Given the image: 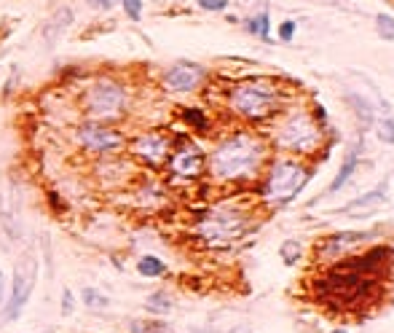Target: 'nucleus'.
I'll list each match as a JSON object with an SVG mask.
<instances>
[{
    "label": "nucleus",
    "instance_id": "obj_16",
    "mask_svg": "<svg viewBox=\"0 0 394 333\" xmlns=\"http://www.w3.org/2000/svg\"><path fill=\"white\" fill-rule=\"evenodd\" d=\"M357 161H359V151H357V148H351V153H349L346 161H344V167L338 170V175H335V180L330 183V188H327L330 194H335L338 188H344V185H346V180L351 178V175H354V170H357Z\"/></svg>",
    "mask_w": 394,
    "mask_h": 333
},
{
    "label": "nucleus",
    "instance_id": "obj_31",
    "mask_svg": "<svg viewBox=\"0 0 394 333\" xmlns=\"http://www.w3.org/2000/svg\"><path fill=\"white\" fill-rule=\"evenodd\" d=\"M148 333H164V331H161V328H151Z\"/></svg>",
    "mask_w": 394,
    "mask_h": 333
},
{
    "label": "nucleus",
    "instance_id": "obj_20",
    "mask_svg": "<svg viewBox=\"0 0 394 333\" xmlns=\"http://www.w3.org/2000/svg\"><path fill=\"white\" fill-rule=\"evenodd\" d=\"M182 119L191 124L193 129H202V132L207 129V116H204L199 108H185V111H182Z\"/></svg>",
    "mask_w": 394,
    "mask_h": 333
},
{
    "label": "nucleus",
    "instance_id": "obj_8",
    "mask_svg": "<svg viewBox=\"0 0 394 333\" xmlns=\"http://www.w3.org/2000/svg\"><path fill=\"white\" fill-rule=\"evenodd\" d=\"M38 283V261L33 253H24L19 263H16V269H13V290H11V301H9V307H6V317L9 320H16L19 317V312L24 309V304L30 301L33 296V288Z\"/></svg>",
    "mask_w": 394,
    "mask_h": 333
},
{
    "label": "nucleus",
    "instance_id": "obj_29",
    "mask_svg": "<svg viewBox=\"0 0 394 333\" xmlns=\"http://www.w3.org/2000/svg\"><path fill=\"white\" fill-rule=\"evenodd\" d=\"M70 312H72V293L65 290L62 293V315H70Z\"/></svg>",
    "mask_w": 394,
    "mask_h": 333
},
{
    "label": "nucleus",
    "instance_id": "obj_21",
    "mask_svg": "<svg viewBox=\"0 0 394 333\" xmlns=\"http://www.w3.org/2000/svg\"><path fill=\"white\" fill-rule=\"evenodd\" d=\"M148 309H151V312H161V315H164V312L172 309V301H169L167 293H153V296L148 298Z\"/></svg>",
    "mask_w": 394,
    "mask_h": 333
},
{
    "label": "nucleus",
    "instance_id": "obj_4",
    "mask_svg": "<svg viewBox=\"0 0 394 333\" xmlns=\"http://www.w3.org/2000/svg\"><path fill=\"white\" fill-rule=\"evenodd\" d=\"M86 113L97 119V121H108V119H119L124 113V105H126V92L121 89V84L110 81V78H102L89 87L86 92Z\"/></svg>",
    "mask_w": 394,
    "mask_h": 333
},
{
    "label": "nucleus",
    "instance_id": "obj_10",
    "mask_svg": "<svg viewBox=\"0 0 394 333\" xmlns=\"http://www.w3.org/2000/svg\"><path fill=\"white\" fill-rule=\"evenodd\" d=\"M204 67L193 62H177L164 73V89L169 92H193L204 81Z\"/></svg>",
    "mask_w": 394,
    "mask_h": 333
},
{
    "label": "nucleus",
    "instance_id": "obj_26",
    "mask_svg": "<svg viewBox=\"0 0 394 333\" xmlns=\"http://www.w3.org/2000/svg\"><path fill=\"white\" fill-rule=\"evenodd\" d=\"M196 3L204 11H226L228 9V0H196Z\"/></svg>",
    "mask_w": 394,
    "mask_h": 333
},
{
    "label": "nucleus",
    "instance_id": "obj_15",
    "mask_svg": "<svg viewBox=\"0 0 394 333\" xmlns=\"http://www.w3.org/2000/svg\"><path fill=\"white\" fill-rule=\"evenodd\" d=\"M386 202V183H381V188H376V191H368L365 197L354 199V202H349L344 212H359V210H371V207H378Z\"/></svg>",
    "mask_w": 394,
    "mask_h": 333
},
{
    "label": "nucleus",
    "instance_id": "obj_13",
    "mask_svg": "<svg viewBox=\"0 0 394 333\" xmlns=\"http://www.w3.org/2000/svg\"><path fill=\"white\" fill-rule=\"evenodd\" d=\"M134 151L143 156V159L153 161V164H158V161L167 159L169 153V146L167 140L161 135H155V132H148V135H143L140 140H137V146H134Z\"/></svg>",
    "mask_w": 394,
    "mask_h": 333
},
{
    "label": "nucleus",
    "instance_id": "obj_18",
    "mask_svg": "<svg viewBox=\"0 0 394 333\" xmlns=\"http://www.w3.org/2000/svg\"><path fill=\"white\" fill-rule=\"evenodd\" d=\"M247 30H250L252 36H261L263 40H268V36H271V16L266 11L252 16V19H247Z\"/></svg>",
    "mask_w": 394,
    "mask_h": 333
},
{
    "label": "nucleus",
    "instance_id": "obj_3",
    "mask_svg": "<svg viewBox=\"0 0 394 333\" xmlns=\"http://www.w3.org/2000/svg\"><path fill=\"white\" fill-rule=\"evenodd\" d=\"M276 99H279V92L271 81L252 78L231 92V108L244 119H263L276 108Z\"/></svg>",
    "mask_w": 394,
    "mask_h": 333
},
{
    "label": "nucleus",
    "instance_id": "obj_17",
    "mask_svg": "<svg viewBox=\"0 0 394 333\" xmlns=\"http://www.w3.org/2000/svg\"><path fill=\"white\" fill-rule=\"evenodd\" d=\"M137 272L143 274V277H161V274L167 272V266H164V261L155 258V256H143L140 263H137Z\"/></svg>",
    "mask_w": 394,
    "mask_h": 333
},
{
    "label": "nucleus",
    "instance_id": "obj_12",
    "mask_svg": "<svg viewBox=\"0 0 394 333\" xmlns=\"http://www.w3.org/2000/svg\"><path fill=\"white\" fill-rule=\"evenodd\" d=\"M72 19H75V13H72L70 6H60L57 11L48 16L43 30H40V36H43V46H46V49H54V46L60 43L62 36H65V33L72 27Z\"/></svg>",
    "mask_w": 394,
    "mask_h": 333
},
{
    "label": "nucleus",
    "instance_id": "obj_23",
    "mask_svg": "<svg viewBox=\"0 0 394 333\" xmlns=\"http://www.w3.org/2000/svg\"><path fill=\"white\" fill-rule=\"evenodd\" d=\"M378 33H381L383 40H392L394 38V19L389 16V13H378Z\"/></svg>",
    "mask_w": 394,
    "mask_h": 333
},
{
    "label": "nucleus",
    "instance_id": "obj_22",
    "mask_svg": "<svg viewBox=\"0 0 394 333\" xmlns=\"http://www.w3.org/2000/svg\"><path fill=\"white\" fill-rule=\"evenodd\" d=\"M121 6H124V11L129 16L131 22H140L143 19V0H119Z\"/></svg>",
    "mask_w": 394,
    "mask_h": 333
},
{
    "label": "nucleus",
    "instance_id": "obj_25",
    "mask_svg": "<svg viewBox=\"0 0 394 333\" xmlns=\"http://www.w3.org/2000/svg\"><path fill=\"white\" fill-rule=\"evenodd\" d=\"M378 137H381L383 143H389V146L394 143V121L392 119H383V121H378Z\"/></svg>",
    "mask_w": 394,
    "mask_h": 333
},
{
    "label": "nucleus",
    "instance_id": "obj_19",
    "mask_svg": "<svg viewBox=\"0 0 394 333\" xmlns=\"http://www.w3.org/2000/svg\"><path fill=\"white\" fill-rule=\"evenodd\" d=\"M81 296H84V304L89 309H108L110 307V298L102 296L97 288H84V293H81Z\"/></svg>",
    "mask_w": 394,
    "mask_h": 333
},
{
    "label": "nucleus",
    "instance_id": "obj_24",
    "mask_svg": "<svg viewBox=\"0 0 394 333\" xmlns=\"http://www.w3.org/2000/svg\"><path fill=\"white\" fill-rule=\"evenodd\" d=\"M282 258H285L287 266H290V263H295V261L300 258V242H292V239L285 242V245H282Z\"/></svg>",
    "mask_w": 394,
    "mask_h": 333
},
{
    "label": "nucleus",
    "instance_id": "obj_7",
    "mask_svg": "<svg viewBox=\"0 0 394 333\" xmlns=\"http://www.w3.org/2000/svg\"><path fill=\"white\" fill-rule=\"evenodd\" d=\"M279 143L292 153H311L319 146V126L306 113H295L279 126Z\"/></svg>",
    "mask_w": 394,
    "mask_h": 333
},
{
    "label": "nucleus",
    "instance_id": "obj_11",
    "mask_svg": "<svg viewBox=\"0 0 394 333\" xmlns=\"http://www.w3.org/2000/svg\"><path fill=\"white\" fill-rule=\"evenodd\" d=\"M371 234H357V231H344V234H330L319 247V258L322 261H341L349 253L359 247Z\"/></svg>",
    "mask_w": 394,
    "mask_h": 333
},
{
    "label": "nucleus",
    "instance_id": "obj_32",
    "mask_svg": "<svg viewBox=\"0 0 394 333\" xmlns=\"http://www.w3.org/2000/svg\"><path fill=\"white\" fill-rule=\"evenodd\" d=\"M338 333H346V331H338Z\"/></svg>",
    "mask_w": 394,
    "mask_h": 333
},
{
    "label": "nucleus",
    "instance_id": "obj_14",
    "mask_svg": "<svg viewBox=\"0 0 394 333\" xmlns=\"http://www.w3.org/2000/svg\"><path fill=\"white\" fill-rule=\"evenodd\" d=\"M172 167H175V173L180 175H188V178H193V175L202 173L204 167V156L199 153V148H182L172 159Z\"/></svg>",
    "mask_w": 394,
    "mask_h": 333
},
{
    "label": "nucleus",
    "instance_id": "obj_27",
    "mask_svg": "<svg viewBox=\"0 0 394 333\" xmlns=\"http://www.w3.org/2000/svg\"><path fill=\"white\" fill-rule=\"evenodd\" d=\"M86 3H89V9H94V11H113L119 0H86Z\"/></svg>",
    "mask_w": 394,
    "mask_h": 333
},
{
    "label": "nucleus",
    "instance_id": "obj_28",
    "mask_svg": "<svg viewBox=\"0 0 394 333\" xmlns=\"http://www.w3.org/2000/svg\"><path fill=\"white\" fill-rule=\"evenodd\" d=\"M292 36H295V22H285V25L279 27V38L282 40H290Z\"/></svg>",
    "mask_w": 394,
    "mask_h": 333
},
{
    "label": "nucleus",
    "instance_id": "obj_30",
    "mask_svg": "<svg viewBox=\"0 0 394 333\" xmlns=\"http://www.w3.org/2000/svg\"><path fill=\"white\" fill-rule=\"evenodd\" d=\"M3 280L6 277H3V269H0V304H3Z\"/></svg>",
    "mask_w": 394,
    "mask_h": 333
},
{
    "label": "nucleus",
    "instance_id": "obj_1",
    "mask_svg": "<svg viewBox=\"0 0 394 333\" xmlns=\"http://www.w3.org/2000/svg\"><path fill=\"white\" fill-rule=\"evenodd\" d=\"M392 247H373L368 256L359 258H341L335 266L317 283V296L322 304L338 309H354L368 304L378 285V266L392 258Z\"/></svg>",
    "mask_w": 394,
    "mask_h": 333
},
{
    "label": "nucleus",
    "instance_id": "obj_9",
    "mask_svg": "<svg viewBox=\"0 0 394 333\" xmlns=\"http://www.w3.org/2000/svg\"><path fill=\"white\" fill-rule=\"evenodd\" d=\"M78 140L86 151H94V153H110V151H119L124 146V137L116 129L102 126V124H84L78 132Z\"/></svg>",
    "mask_w": 394,
    "mask_h": 333
},
{
    "label": "nucleus",
    "instance_id": "obj_5",
    "mask_svg": "<svg viewBox=\"0 0 394 333\" xmlns=\"http://www.w3.org/2000/svg\"><path fill=\"white\" fill-rule=\"evenodd\" d=\"M303 183H306V173H303L300 164H295V161H276L268 178H266L263 194H266L268 202H287V199H292L298 194Z\"/></svg>",
    "mask_w": 394,
    "mask_h": 333
},
{
    "label": "nucleus",
    "instance_id": "obj_2",
    "mask_svg": "<svg viewBox=\"0 0 394 333\" xmlns=\"http://www.w3.org/2000/svg\"><path fill=\"white\" fill-rule=\"evenodd\" d=\"M263 161V146L252 135H234L220 143L212 153V173L220 180H239L258 173Z\"/></svg>",
    "mask_w": 394,
    "mask_h": 333
},
{
    "label": "nucleus",
    "instance_id": "obj_6",
    "mask_svg": "<svg viewBox=\"0 0 394 333\" xmlns=\"http://www.w3.org/2000/svg\"><path fill=\"white\" fill-rule=\"evenodd\" d=\"M247 229V221L241 212H231V210H217L209 212L207 218L199 226V234L209 242V245H231L236 242Z\"/></svg>",
    "mask_w": 394,
    "mask_h": 333
}]
</instances>
